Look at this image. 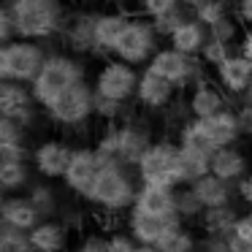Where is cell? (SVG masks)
Here are the masks:
<instances>
[{"label":"cell","instance_id":"6da1fadb","mask_svg":"<svg viewBox=\"0 0 252 252\" xmlns=\"http://www.w3.org/2000/svg\"><path fill=\"white\" fill-rule=\"evenodd\" d=\"M6 6L14 17L19 38L38 41V44L60 35L68 22L63 0H6Z\"/></svg>","mask_w":252,"mask_h":252},{"label":"cell","instance_id":"7a4b0ae2","mask_svg":"<svg viewBox=\"0 0 252 252\" xmlns=\"http://www.w3.org/2000/svg\"><path fill=\"white\" fill-rule=\"evenodd\" d=\"M138 185L141 182L136 176V168H127L122 163H106L84 201L103 214H127L136 203Z\"/></svg>","mask_w":252,"mask_h":252},{"label":"cell","instance_id":"3957f363","mask_svg":"<svg viewBox=\"0 0 252 252\" xmlns=\"http://www.w3.org/2000/svg\"><path fill=\"white\" fill-rule=\"evenodd\" d=\"M84 79H87V71H84L79 57H73L71 52H55L46 57L44 68L35 76V82L30 84V90L41 103V109H46L57 95H63L68 87L84 82Z\"/></svg>","mask_w":252,"mask_h":252},{"label":"cell","instance_id":"277c9868","mask_svg":"<svg viewBox=\"0 0 252 252\" xmlns=\"http://www.w3.org/2000/svg\"><path fill=\"white\" fill-rule=\"evenodd\" d=\"M44 44L28 38H14L0 46V82L33 84L46 63Z\"/></svg>","mask_w":252,"mask_h":252},{"label":"cell","instance_id":"5b68a950","mask_svg":"<svg viewBox=\"0 0 252 252\" xmlns=\"http://www.w3.org/2000/svg\"><path fill=\"white\" fill-rule=\"evenodd\" d=\"M46 120L57 127H82L95 117V87L93 82H79L57 95L44 109Z\"/></svg>","mask_w":252,"mask_h":252},{"label":"cell","instance_id":"8992f818","mask_svg":"<svg viewBox=\"0 0 252 252\" xmlns=\"http://www.w3.org/2000/svg\"><path fill=\"white\" fill-rule=\"evenodd\" d=\"M160 41H163V38L158 35L152 19H147V17H130V22H127L125 30H122V35H120V41H117L111 57L127 63V65H136V68L144 65V68H147L149 60L158 55Z\"/></svg>","mask_w":252,"mask_h":252},{"label":"cell","instance_id":"52a82bcc","mask_svg":"<svg viewBox=\"0 0 252 252\" xmlns=\"http://www.w3.org/2000/svg\"><path fill=\"white\" fill-rule=\"evenodd\" d=\"M136 176L141 185H160V187H179V141H155L144 152L136 165Z\"/></svg>","mask_w":252,"mask_h":252},{"label":"cell","instance_id":"ba28073f","mask_svg":"<svg viewBox=\"0 0 252 252\" xmlns=\"http://www.w3.org/2000/svg\"><path fill=\"white\" fill-rule=\"evenodd\" d=\"M147 68L158 76H163L165 82H171L176 90H190L206 79V65H203L201 57L185 55L174 46H160Z\"/></svg>","mask_w":252,"mask_h":252},{"label":"cell","instance_id":"9c48e42d","mask_svg":"<svg viewBox=\"0 0 252 252\" xmlns=\"http://www.w3.org/2000/svg\"><path fill=\"white\" fill-rule=\"evenodd\" d=\"M138 79H141V71L136 65H127L117 57H106L93 79V87L98 95H103L109 100L130 103V100H136Z\"/></svg>","mask_w":252,"mask_h":252},{"label":"cell","instance_id":"30bf717a","mask_svg":"<svg viewBox=\"0 0 252 252\" xmlns=\"http://www.w3.org/2000/svg\"><path fill=\"white\" fill-rule=\"evenodd\" d=\"M100 168H103V163H100V155L95 152V147H73L71 163H68L65 176L60 182L71 195L84 201L90 195V190H93Z\"/></svg>","mask_w":252,"mask_h":252},{"label":"cell","instance_id":"8fae6325","mask_svg":"<svg viewBox=\"0 0 252 252\" xmlns=\"http://www.w3.org/2000/svg\"><path fill=\"white\" fill-rule=\"evenodd\" d=\"M41 103L35 100L30 84H17V82H0V114L6 120H14L19 125L30 127L38 122Z\"/></svg>","mask_w":252,"mask_h":252},{"label":"cell","instance_id":"7c38bea8","mask_svg":"<svg viewBox=\"0 0 252 252\" xmlns=\"http://www.w3.org/2000/svg\"><path fill=\"white\" fill-rule=\"evenodd\" d=\"M71 155H73V147L63 138H44L33 147V163L38 179H49V182H57L65 176V168L71 163Z\"/></svg>","mask_w":252,"mask_h":252},{"label":"cell","instance_id":"4fadbf2b","mask_svg":"<svg viewBox=\"0 0 252 252\" xmlns=\"http://www.w3.org/2000/svg\"><path fill=\"white\" fill-rule=\"evenodd\" d=\"M185 109H187V117H192V120H206V117H214L220 111L230 109V95L217 82L203 79L195 87L187 90Z\"/></svg>","mask_w":252,"mask_h":252},{"label":"cell","instance_id":"5bb4252c","mask_svg":"<svg viewBox=\"0 0 252 252\" xmlns=\"http://www.w3.org/2000/svg\"><path fill=\"white\" fill-rule=\"evenodd\" d=\"M117 138H120V163L127 168H136L144 152L155 144L149 127L138 120H130V117L117 122Z\"/></svg>","mask_w":252,"mask_h":252},{"label":"cell","instance_id":"9a60e30c","mask_svg":"<svg viewBox=\"0 0 252 252\" xmlns=\"http://www.w3.org/2000/svg\"><path fill=\"white\" fill-rule=\"evenodd\" d=\"M214 82L230 95V98H244L252 87V60H247L239 49L214 68Z\"/></svg>","mask_w":252,"mask_h":252},{"label":"cell","instance_id":"2e32d148","mask_svg":"<svg viewBox=\"0 0 252 252\" xmlns=\"http://www.w3.org/2000/svg\"><path fill=\"white\" fill-rule=\"evenodd\" d=\"M176 225H182L179 217H174V220L149 217V214L133 212V209L125 214V230L138 241V244H147V247H158L160 241L168 236V230H174Z\"/></svg>","mask_w":252,"mask_h":252},{"label":"cell","instance_id":"e0dca14e","mask_svg":"<svg viewBox=\"0 0 252 252\" xmlns=\"http://www.w3.org/2000/svg\"><path fill=\"white\" fill-rule=\"evenodd\" d=\"M176 93L179 90L171 82H165L163 76H158L149 68H144L141 79H138V90H136V103L144 106L147 111H165V109H171Z\"/></svg>","mask_w":252,"mask_h":252},{"label":"cell","instance_id":"ac0fdd59","mask_svg":"<svg viewBox=\"0 0 252 252\" xmlns=\"http://www.w3.org/2000/svg\"><path fill=\"white\" fill-rule=\"evenodd\" d=\"M133 212L149 214V217H165V220L179 217L176 214V190L160 185H138Z\"/></svg>","mask_w":252,"mask_h":252},{"label":"cell","instance_id":"d6986e66","mask_svg":"<svg viewBox=\"0 0 252 252\" xmlns=\"http://www.w3.org/2000/svg\"><path fill=\"white\" fill-rule=\"evenodd\" d=\"M41 220L44 217L35 209V203L28 198V192L6 195L3 203H0V222H3V228H14V230H22V233H30Z\"/></svg>","mask_w":252,"mask_h":252},{"label":"cell","instance_id":"ffe728a7","mask_svg":"<svg viewBox=\"0 0 252 252\" xmlns=\"http://www.w3.org/2000/svg\"><path fill=\"white\" fill-rule=\"evenodd\" d=\"M203 127V133H206V138L212 141L214 152L222 147H233V144L241 141V136H244V127H241L239 122V114H236V109L230 106V109L220 111V114L214 117H206V120H198Z\"/></svg>","mask_w":252,"mask_h":252},{"label":"cell","instance_id":"44dd1931","mask_svg":"<svg viewBox=\"0 0 252 252\" xmlns=\"http://www.w3.org/2000/svg\"><path fill=\"white\" fill-rule=\"evenodd\" d=\"M130 22V14L120 11V8H109V11L95 14V55L111 57L117 41H120L122 30Z\"/></svg>","mask_w":252,"mask_h":252},{"label":"cell","instance_id":"7402d4cb","mask_svg":"<svg viewBox=\"0 0 252 252\" xmlns=\"http://www.w3.org/2000/svg\"><path fill=\"white\" fill-rule=\"evenodd\" d=\"M28 236L35 252H65L68 241H71V228L63 220L49 217V220H41Z\"/></svg>","mask_w":252,"mask_h":252},{"label":"cell","instance_id":"603a6c76","mask_svg":"<svg viewBox=\"0 0 252 252\" xmlns=\"http://www.w3.org/2000/svg\"><path fill=\"white\" fill-rule=\"evenodd\" d=\"M212 174L230 182V185H236L239 179H244L250 174V158H247V152L239 144L222 147L217 152H212Z\"/></svg>","mask_w":252,"mask_h":252},{"label":"cell","instance_id":"cb8c5ba5","mask_svg":"<svg viewBox=\"0 0 252 252\" xmlns=\"http://www.w3.org/2000/svg\"><path fill=\"white\" fill-rule=\"evenodd\" d=\"M98 14V11H95ZM95 14H71L63 28V41L68 44V49L73 52H90L95 55Z\"/></svg>","mask_w":252,"mask_h":252},{"label":"cell","instance_id":"d4e9b609","mask_svg":"<svg viewBox=\"0 0 252 252\" xmlns=\"http://www.w3.org/2000/svg\"><path fill=\"white\" fill-rule=\"evenodd\" d=\"M206 41H209V28L201 22V19L192 17V11H190V17L171 33V38L165 41V44L174 46V49H179V52H185V55L201 57Z\"/></svg>","mask_w":252,"mask_h":252},{"label":"cell","instance_id":"484cf974","mask_svg":"<svg viewBox=\"0 0 252 252\" xmlns=\"http://www.w3.org/2000/svg\"><path fill=\"white\" fill-rule=\"evenodd\" d=\"M192 192L198 195V201L203 203V209H217V206H233L236 201V185L220 179L214 174H206L203 179H198L195 185H190Z\"/></svg>","mask_w":252,"mask_h":252},{"label":"cell","instance_id":"4316f807","mask_svg":"<svg viewBox=\"0 0 252 252\" xmlns=\"http://www.w3.org/2000/svg\"><path fill=\"white\" fill-rule=\"evenodd\" d=\"M35 168L30 160H0V187L6 195H19L33 187Z\"/></svg>","mask_w":252,"mask_h":252},{"label":"cell","instance_id":"83f0119b","mask_svg":"<svg viewBox=\"0 0 252 252\" xmlns=\"http://www.w3.org/2000/svg\"><path fill=\"white\" fill-rule=\"evenodd\" d=\"M212 174V155L179 144V187H190Z\"/></svg>","mask_w":252,"mask_h":252},{"label":"cell","instance_id":"f1b7e54d","mask_svg":"<svg viewBox=\"0 0 252 252\" xmlns=\"http://www.w3.org/2000/svg\"><path fill=\"white\" fill-rule=\"evenodd\" d=\"M239 209L236 206H217V209H206L198 220V230L203 236H230L233 225L239 220Z\"/></svg>","mask_w":252,"mask_h":252},{"label":"cell","instance_id":"f546056e","mask_svg":"<svg viewBox=\"0 0 252 252\" xmlns=\"http://www.w3.org/2000/svg\"><path fill=\"white\" fill-rule=\"evenodd\" d=\"M28 198L35 203V209L41 212V217L49 220V217H57L63 212V201L57 195V190L52 187L49 179H38L33 182V187L28 190Z\"/></svg>","mask_w":252,"mask_h":252},{"label":"cell","instance_id":"4dcf8cb0","mask_svg":"<svg viewBox=\"0 0 252 252\" xmlns=\"http://www.w3.org/2000/svg\"><path fill=\"white\" fill-rule=\"evenodd\" d=\"M198 244H201V236L192 230V225L182 222L174 230H168V236L158 247L163 252H198Z\"/></svg>","mask_w":252,"mask_h":252},{"label":"cell","instance_id":"1f68e13d","mask_svg":"<svg viewBox=\"0 0 252 252\" xmlns=\"http://www.w3.org/2000/svg\"><path fill=\"white\" fill-rule=\"evenodd\" d=\"M190 11L206 28H214V25L233 17V0H206V3H201L198 8H190Z\"/></svg>","mask_w":252,"mask_h":252},{"label":"cell","instance_id":"d6a6232c","mask_svg":"<svg viewBox=\"0 0 252 252\" xmlns=\"http://www.w3.org/2000/svg\"><path fill=\"white\" fill-rule=\"evenodd\" d=\"M206 212L203 203L198 201V195L192 192V187H176V214L185 225H198L201 214Z\"/></svg>","mask_w":252,"mask_h":252},{"label":"cell","instance_id":"836d02e7","mask_svg":"<svg viewBox=\"0 0 252 252\" xmlns=\"http://www.w3.org/2000/svg\"><path fill=\"white\" fill-rule=\"evenodd\" d=\"M236 49H239V46L225 44V41H217V38L209 35L206 46H203V52H201V60H203V65H206V68H212V71H214V68H217L222 60H228Z\"/></svg>","mask_w":252,"mask_h":252},{"label":"cell","instance_id":"e575fe53","mask_svg":"<svg viewBox=\"0 0 252 252\" xmlns=\"http://www.w3.org/2000/svg\"><path fill=\"white\" fill-rule=\"evenodd\" d=\"M28 127L14 120H0V147H28Z\"/></svg>","mask_w":252,"mask_h":252},{"label":"cell","instance_id":"d590c367","mask_svg":"<svg viewBox=\"0 0 252 252\" xmlns=\"http://www.w3.org/2000/svg\"><path fill=\"white\" fill-rule=\"evenodd\" d=\"M0 252H35L30 236L14 228H0Z\"/></svg>","mask_w":252,"mask_h":252},{"label":"cell","instance_id":"8d00e7d4","mask_svg":"<svg viewBox=\"0 0 252 252\" xmlns=\"http://www.w3.org/2000/svg\"><path fill=\"white\" fill-rule=\"evenodd\" d=\"M138 8H141V17L160 19V17H165V14L179 11L182 0H138Z\"/></svg>","mask_w":252,"mask_h":252},{"label":"cell","instance_id":"74e56055","mask_svg":"<svg viewBox=\"0 0 252 252\" xmlns=\"http://www.w3.org/2000/svg\"><path fill=\"white\" fill-rule=\"evenodd\" d=\"M190 17V8L187 6H182L179 11H174V14H165V17H160V19H152V25H155V30H158V35L163 41H168L171 38V33H174L176 28H179L185 19Z\"/></svg>","mask_w":252,"mask_h":252},{"label":"cell","instance_id":"f35d334b","mask_svg":"<svg viewBox=\"0 0 252 252\" xmlns=\"http://www.w3.org/2000/svg\"><path fill=\"white\" fill-rule=\"evenodd\" d=\"M103 247L106 252H136L138 241L127 230H111V233L103 236Z\"/></svg>","mask_w":252,"mask_h":252},{"label":"cell","instance_id":"ab89813d","mask_svg":"<svg viewBox=\"0 0 252 252\" xmlns=\"http://www.w3.org/2000/svg\"><path fill=\"white\" fill-rule=\"evenodd\" d=\"M198 252H230V239L228 236H203L201 233Z\"/></svg>","mask_w":252,"mask_h":252},{"label":"cell","instance_id":"60d3db41","mask_svg":"<svg viewBox=\"0 0 252 252\" xmlns=\"http://www.w3.org/2000/svg\"><path fill=\"white\" fill-rule=\"evenodd\" d=\"M14 38H19L17 25H14V17H11V11H8V6H3V14H0V41L8 44V41H14Z\"/></svg>","mask_w":252,"mask_h":252},{"label":"cell","instance_id":"b9f144b4","mask_svg":"<svg viewBox=\"0 0 252 252\" xmlns=\"http://www.w3.org/2000/svg\"><path fill=\"white\" fill-rule=\"evenodd\" d=\"M236 201L244 203L247 209H252V171L244 176V179L236 182Z\"/></svg>","mask_w":252,"mask_h":252},{"label":"cell","instance_id":"7bdbcfd3","mask_svg":"<svg viewBox=\"0 0 252 252\" xmlns=\"http://www.w3.org/2000/svg\"><path fill=\"white\" fill-rule=\"evenodd\" d=\"M233 17L244 28H252V0H233Z\"/></svg>","mask_w":252,"mask_h":252},{"label":"cell","instance_id":"ee69618b","mask_svg":"<svg viewBox=\"0 0 252 252\" xmlns=\"http://www.w3.org/2000/svg\"><path fill=\"white\" fill-rule=\"evenodd\" d=\"M71 252H106L103 247V236H84Z\"/></svg>","mask_w":252,"mask_h":252},{"label":"cell","instance_id":"f6af8a7d","mask_svg":"<svg viewBox=\"0 0 252 252\" xmlns=\"http://www.w3.org/2000/svg\"><path fill=\"white\" fill-rule=\"evenodd\" d=\"M239 52L247 60H252V28H244V33H241V38H239Z\"/></svg>","mask_w":252,"mask_h":252},{"label":"cell","instance_id":"bcb514c9","mask_svg":"<svg viewBox=\"0 0 252 252\" xmlns=\"http://www.w3.org/2000/svg\"><path fill=\"white\" fill-rule=\"evenodd\" d=\"M201 3H206V0H182V6H187V8H198Z\"/></svg>","mask_w":252,"mask_h":252},{"label":"cell","instance_id":"7dc6e473","mask_svg":"<svg viewBox=\"0 0 252 252\" xmlns=\"http://www.w3.org/2000/svg\"><path fill=\"white\" fill-rule=\"evenodd\" d=\"M136 252H163L160 247H147V244H138V250Z\"/></svg>","mask_w":252,"mask_h":252},{"label":"cell","instance_id":"c3c4849f","mask_svg":"<svg viewBox=\"0 0 252 252\" xmlns=\"http://www.w3.org/2000/svg\"><path fill=\"white\" fill-rule=\"evenodd\" d=\"M244 98H247V100H250V103H252V87H250V93H247Z\"/></svg>","mask_w":252,"mask_h":252},{"label":"cell","instance_id":"681fc988","mask_svg":"<svg viewBox=\"0 0 252 252\" xmlns=\"http://www.w3.org/2000/svg\"><path fill=\"white\" fill-rule=\"evenodd\" d=\"M247 138H250V144H252V130H250V133H247Z\"/></svg>","mask_w":252,"mask_h":252},{"label":"cell","instance_id":"f907efd6","mask_svg":"<svg viewBox=\"0 0 252 252\" xmlns=\"http://www.w3.org/2000/svg\"><path fill=\"white\" fill-rule=\"evenodd\" d=\"M250 217H252V209H250Z\"/></svg>","mask_w":252,"mask_h":252}]
</instances>
